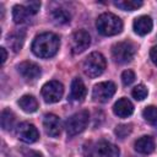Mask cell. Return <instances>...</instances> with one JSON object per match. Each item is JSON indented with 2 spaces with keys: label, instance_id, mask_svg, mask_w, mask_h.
<instances>
[{
  "label": "cell",
  "instance_id": "1",
  "mask_svg": "<svg viewBox=\"0 0 157 157\" xmlns=\"http://www.w3.org/2000/svg\"><path fill=\"white\" fill-rule=\"evenodd\" d=\"M60 47V39L55 33L44 32L38 34L32 43V52L39 58H52L54 56Z\"/></svg>",
  "mask_w": 157,
  "mask_h": 157
},
{
  "label": "cell",
  "instance_id": "2",
  "mask_svg": "<svg viewBox=\"0 0 157 157\" xmlns=\"http://www.w3.org/2000/svg\"><path fill=\"white\" fill-rule=\"evenodd\" d=\"M96 27H97V31L102 36L109 37V36H115L121 32L123 22L117 15L112 12H104L98 16Z\"/></svg>",
  "mask_w": 157,
  "mask_h": 157
},
{
  "label": "cell",
  "instance_id": "3",
  "mask_svg": "<svg viewBox=\"0 0 157 157\" xmlns=\"http://www.w3.org/2000/svg\"><path fill=\"white\" fill-rule=\"evenodd\" d=\"M119 148L105 140L90 142L83 148V157H119Z\"/></svg>",
  "mask_w": 157,
  "mask_h": 157
},
{
  "label": "cell",
  "instance_id": "4",
  "mask_svg": "<svg viewBox=\"0 0 157 157\" xmlns=\"http://www.w3.org/2000/svg\"><path fill=\"white\" fill-rule=\"evenodd\" d=\"M105 66H107L105 58L101 53L93 52L85 59L82 69H83V72L86 76L94 78L103 74V71L105 70Z\"/></svg>",
  "mask_w": 157,
  "mask_h": 157
},
{
  "label": "cell",
  "instance_id": "5",
  "mask_svg": "<svg viewBox=\"0 0 157 157\" xmlns=\"http://www.w3.org/2000/svg\"><path fill=\"white\" fill-rule=\"evenodd\" d=\"M136 47L129 40L118 42L112 47V56L118 64H126L131 61L135 56Z\"/></svg>",
  "mask_w": 157,
  "mask_h": 157
},
{
  "label": "cell",
  "instance_id": "6",
  "mask_svg": "<svg viewBox=\"0 0 157 157\" xmlns=\"http://www.w3.org/2000/svg\"><path fill=\"white\" fill-rule=\"evenodd\" d=\"M90 120V114L87 110H80L75 114H72L67 120L65 121V130L69 136H75L80 132H82Z\"/></svg>",
  "mask_w": 157,
  "mask_h": 157
},
{
  "label": "cell",
  "instance_id": "7",
  "mask_svg": "<svg viewBox=\"0 0 157 157\" xmlns=\"http://www.w3.org/2000/svg\"><path fill=\"white\" fill-rule=\"evenodd\" d=\"M115 83L112 81H104V82H99L97 85H94L93 90H92V98L96 102L99 103H105L108 102L115 93Z\"/></svg>",
  "mask_w": 157,
  "mask_h": 157
},
{
  "label": "cell",
  "instance_id": "8",
  "mask_svg": "<svg viewBox=\"0 0 157 157\" xmlns=\"http://www.w3.org/2000/svg\"><path fill=\"white\" fill-rule=\"evenodd\" d=\"M64 93V86L59 81H49L42 87V97L47 103H56Z\"/></svg>",
  "mask_w": 157,
  "mask_h": 157
},
{
  "label": "cell",
  "instance_id": "9",
  "mask_svg": "<svg viewBox=\"0 0 157 157\" xmlns=\"http://www.w3.org/2000/svg\"><path fill=\"white\" fill-rule=\"evenodd\" d=\"M91 44V37L88 34V32L83 31V29H78L76 31L70 40V47H71V52L72 54H81L83 53Z\"/></svg>",
  "mask_w": 157,
  "mask_h": 157
},
{
  "label": "cell",
  "instance_id": "10",
  "mask_svg": "<svg viewBox=\"0 0 157 157\" xmlns=\"http://www.w3.org/2000/svg\"><path fill=\"white\" fill-rule=\"evenodd\" d=\"M16 134H17V137L26 144H33L39 139V132L37 128L33 124L27 121H23L17 125Z\"/></svg>",
  "mask_w": 157,
  "mask_h": 157
},
{
  "label": "cell",
  "instance_id": "11",
  "mask_svg": "<svg viewBox=\"0 0 157 157\" xmlns=\"http://www.w3.org/2000/svg\"><path fill=\"white\" fill-rule=\"evenodd\" d=\"M17 71L20 72V75L27 80V81H34L37 80L42 71H40V67L39 65H37L36 63L33 61H23L18 66H17Z\"/></svg>",
  "mask_w": 157,
  "mask_h": 157
},
{
  "label": "cell",
  "instance_id": "12",
  "mask_svg": "<svg viewBox=\"0 0 157 157\" xmlns=\"http://www.w3.org/2000/svg\"><path fill=\"white\" fill-rule=\"evenodd\" d=\"M43 126L50 137H58L61 132V121L55 114H45L43 118Z\"/></svg>",
  "mask_w": 157,
  "mask_h": 157
},
{
  "label": "cell",
  "instance_id": "13",
  "mask_svg": "<svg viewBox=\"0 0 157 157\" xmlns=\"http://www.w3.org/2000/svg\"><path fill=\"white\" fill-rule=\"evenodd\" d=\"M113 112L119 118H128L134 112V105L128 98H120L118 99L113 105Z\"/></svg>",
  "mask_w": 157,
  "mask_h": 157
},
{
  "label": "cell",
  "instance_id": "14",
  "mask_svg": "<svg viewBox=\"0 0 157 157\" xmlns=\"http://www.w3.org/2000/svg\"><path fill=\"white\" fill-rule=\"evenodd\" d=\"M134 147H135V151H137L139 153H142V155H150L155 151V140L151 137V136H141L139 137L135 144H134Z\"/></svg>",
  "mask_w": 157,
  "mask_h": 157
},
{
  "label": "cell",
  "instance_id": "15",
  "mask_svg": "<svg viewBox=\"0 0 157 157\" xmlns=\"http://www.w3.org/2000/svg\"><path fill=\"white\" fill-rule=\"evenodd\" d=\"M152 26H153V23H152V20H151L150 16L136 17L134 20V23H132L134 31L139 36H146L147 33H150L151 29H152Z\"/></svg>",
  "mask_w": 157,
  "mask_h": 157
},
{
  "label": "cell",
  "instance_id": "16",
  "mask_svg": "<svg viewBox=\"0 0 157 157\" xmlns=\"http://www.w3.org/2000/svg\"><path fill=\"white\" fill-rule=\"evenodd\" d=\"M86 93H87V90L83 81L78 77L74 78L71 82V93H70L71 99L75 102H82L86 97Z\"/></svg>",
  "mask_w": 157,
  "mask_h": 157
},
{
  "label": "cell",
  "instance_id": "17",
  "mask_svg": "<svg viewBox=\"0 0 157 157\" xmlns=\"http://www.w3.org/2000/svg\"><path fill=\"white\" fill-rule=\"evenodd\" d=\"M33 15L27 10L25 5H15L12 7V20L17 25L27 23Z\"/></svg>",
  "mask_w": 157,
  "mask_h": 157
},
{
  "label": "cell",
  "instance_id": "18",
  "mask_svg": "<svg viewBox=\"0 0 157 157\" xmlns=\"http://www.w3.org/2000/svg\"><path fill=\"white\" fill-rule=\"evenodd\" d=\"M25 37H26V33L22 29H17V31L12 32L11 34H9V37H7V44L10 45V48L15 53H17V52L21 50V48L23 45V42H25Z\"/></svg>",
  "mask_w": 157,
  "mask_h": 157
},
{
  "label": "cell",
  "instance_id": "19",
  "mask_svg": "<svg viewBox=\"0 0 157 157\" xmlns=\"http://www.w3.org/2000/svg\"><path fill=\"white\" fill-rule=\"evenodd\" d=\"M18 105H20V108L23 112H26V113H33L38 108V102H37V99L33 96L26 94V96H22L18 99Z\"/></svg>",
  "mask_w": 157,
  "mask_h": 157
},
{
  "label": "cell",
  "instance_id": "20",
  "mask_svg": "<svg viewBox=\"0 0 157 157\" xmlns=\"http://www.w3.org/2000/svg\"><path fill=\"white\" fill-rule=\"evenodd\" d=\"M15 125V115L10 109H4L1 112V128L6 131L11 130Z\"/></svg>",
  "mask_w": 157,
  "mask_h": 157
},
{
  "label": "cell",
  "instance_id": "21",
  "mask_svg": "<svg viewBox=\"0 0 157 157\" xmlns=\"http://www.w3.org/2000/svg\"><path fill=\"white\" fill-rule=\"evenodd\" d=\"M142 117L153 128L157 129V107L148 105L142 110Z\"/></svg>",
  "mask_w": 157,
  "mask_h": 157
},
{
  "label": "cell",
  "instance_id": "22",
  "mask_svg": "<svg viewBox=\"0 0 157 157\" xmlns=\"http://www.w3.org/2000/svg\"><path fill=\"white\" fill-rule=\"evenodd\" d=\"M114 5L124 11H134L142 6V1H140V0H120V1H114Z\"/></svg>",
  "mask_w": 157,
  "mask_h": 157
},
{
  "label": "cell",
  "instance_id": "23",
  "mask_svg": "<svg viewBox=\"0 0 157 157\" xmlns=\"http://www.w3.org/2000/svg\"><path fill=\"white\" fill-rule=\"evenodd\" d=\"M52 17L59 25H65L70 21V13L65 9H61V7H58V9L53 10L52 11Z\"/></svg>",
  "mask_w": 157,
  "mask_h": 157
},
{
  "label": "cell",
  "instance_id": "24",
  "mask_svg": "<svg viewBox=\"0 0 157 157\" xmlns=\"http://www.w3.org/2000/svg\"><path fill=\"white\" fill-rule=\"evenodd\" d=\"M147 93H148V91H147V88H146L144 85H137V86H135V87L132 88V92H131L132 97H134L136 101H142V99H145V98L147 97Z\"/></svg>",
  "mask_w": 157,
  "mask_h": 157
},
{
  "label": "cell",
  "instance_id": "25",
  "mask_svg": "<svg viewBox=\"0 0 157 157\" xmlns=\"http://www.w3.org/2000/svg\"><path fill=\"white\" fill-rule=\"evenodd\" d=\"M131 130H132V125L131 124H120V125H118L115 128L114 132H115V135L118 137L124 139V137H126L131 132Z\"/></svg>",
  "mask_w": 157,
  "mask_h": 157
},
{
  "label": "cell",
  "instance_id": "26",
  "mask_svg": "<svg viewBox=\"0 0 157 157\" xmlns=\"http://www.w3.org/2000/svg\"><path fill=\"white\" fill-rule=\"evenodd\" d=\"M121 81L125 86H130L135 81V74L132 70H125L121 74Z\"/></svg>",
  "mask_w": 157,
  "mask_h": 157
},
{
  "label": "cell",
  "instance_id": "27",
  "mask_svg": "<svg viewBox=\"0 0 157 157\" xmlns=\"http://www.w3.org/2000/svg\"><path fill=\"white\" fill-rule=\"evenodd\" d=\"M25 6L27 7V10L32 13V15H36L40 7V2L39 1H28L25 4Z\"/></svg>",
  "mask_w": 157,
  "mask_h": 157
},
{
  "label": "cell",
  "instance_id": "28",
  "mask_svg": "<svg viewBox=\"0 0 157 157\" xmlns=\"http://www.w3.org/2000/svg\"><path fill=\"white\" fill-rule=\"evenodd\" d=\"M23 157H43L39 152L34 151V150H22Z\"/></svg>",
  "mask_w": 157,
  "mask_h": 157
},
{
  "label": "cell",
  "instance_id": "29",
  "mask_svg": "<svg viewBox=\"0 0 157 157\" xmlns=\"http://www.w3.org/2000/svg\"><path fill=\"white\" fill-rule=\"evenodd\" d=\"M150 58H151L152 63L157 66V45H155V47L151 48V50H150Z\"/></svg>",
  "mask_w": 157,
  "mask_h": 157
},
{
  "label": "cell",
  "instance_id": "30",
  "mask_svg": "<svg viewBox=\"0 0 157 157\" xmlns=\"http://www.w3.org/2000/svg\"><path fill=\"white\" fill-rule=\"evenodd\" d=\"M0 54H1V65H2L6 61V58H7V53H6V50H5L4 47L0 48Z\"/></svg>",
  "mask_w": 157,
  "mask_h": 157
}]
</instances>
